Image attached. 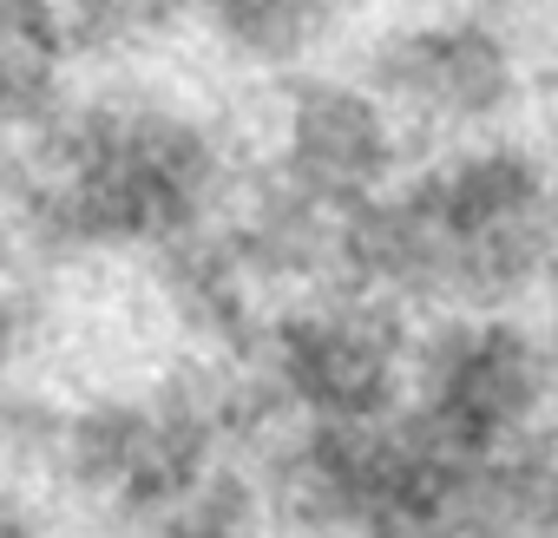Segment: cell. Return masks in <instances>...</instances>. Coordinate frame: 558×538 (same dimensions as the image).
Returning <instances> with one entry per match:
<instances>
[{"instance_id": "1", "label": "cell", "mask_w": 558, "mask_h": 538, "mask_svg": "<svg viewBox=\"0 0 558 538\" xmlns=\"http://www.w3.org/2000/svg\"><path fill=\"white\" fill-rule=\"evenodd\" d=\"M427 388L434 394L421 427L466 460H493L538 394V355L506 329H460L453 342H440Z\"/></svg>"}, {"instance_id": "2", "label": "cell", "mask_w": 558, "mask_h": 538, "mask_svg": "<svg viewBox=\"0 0 558 538\" xmlns=\"http://www.w3.org/2000/svg\"><path fill=\"white\" fill-rule=\"evenodd\" d=\"M276 368L323 420H375L395 381V342L368 316H323L283 335Z\"/></svg>"}, {"instance_id": "3", "label": "cell", "mask_w": 558, "mask_h": 538, "mask_svg": "<svg viewBox=\"0 0 558 538\" xmlns=\"http://www.w3.org/2000/svg\"><path fill=\"white\" fill-rule=\"evenodd\" d=\"M381 158H388V138H381V119L362 99H349V93L303 99L290 164H296V184H303L310 204L362 210V191L381 178Z\"/></svg>"}, {"instance_id": "4", "label": "cell", "mask_w": 558, "mask_h": 538, "mask_svg": "<svg viewBox=\"0 0 558 538\" xmlns=\"http://www.w3.org/2000/svg\"><path fill=\"white\" fill-rule=\"evenodd\" d=\"M388 80L414 106H434V112H453V119H466V112L480 119L506 93V60H499V47L480 27H440V34H414L388 60Z\"/></svg>"}, {"instance_id": "5", "label": "cell", "mask_w": 558, "mask_h": 538, "mask_svg": "<svg viewBox=\"0 0 558 538\" xmlns=\"http://www.w3.org/2000/svg\"><path fill=\"white\" fill-rule=\"evenodd\" d=\"M217 21L236 47L263 53V60H283L303 47L310 34V8L303 0H217Z\"/></svg>"}, {"instance_id": "6", "label": "cell", "mask_w": 558, "mask_h": 538, "mask_svg": "<svg viewBox=\"0 0 558 538\" xmlns=\"http://www.w3.org/2000/svg\"><path fill=\"white\" fill-rule=\"evenodd\" d=\"M171 8L178 0H80V21L99 40H125V34H145V27H165Z\"/></svg>"}]
</instances>
